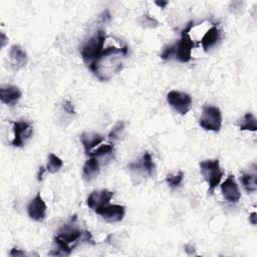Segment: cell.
Masks as SVG:
<instances>
[{
  "label": "cell",
  "instance_id": "6da1fadb",
  "mask_svg": "<svg viewBox=\"0 0 257 257\" xmlns=\"http://www.w3.org/2000/svg\"><path fill=\"white\" fill-rule=\"evenodd\" d=\"M106 42V32L100 30L96 34L90 38L80 48V54L86 64H88L90 70L98 76V62L104 52Z\"/></svg>",
  "mask_w": 257,
  "mask_h": 257
},
{
  "label": "cell",
  "instance_id": "7a4b0ae2",
  "mask_svg": "<svg viewBox=\"0 0 257 257\" xmlns=\"http://www.w3.org/2000/svg\"><path fill=\"white\" fill-rule=\"evenodd\" d=\"M200 171L209 185L208 193L212 194L215 188L220 184L223 177V172L220 168V162L218 159L215 160H205L200 163Z\"/></svg>",
  "mask_w": 257,
  "mask_h": 257
},
{
  "label": "cell",
  "instance_id": "3957f363",
  "mask_svg": "<svg viewBox=\"0 0 257 257\" xmlns=\"http://www.w3.org/2000/svg\"><path fill=\"white\" fill-rule=\"evenodd\" d=\"M194 26V22H190L181 32V38L176 44V58L181 62H189L191 60V52L195 48V44L190 36V32Z\"/></svg>",
  "mask_w": 257,
  "mask_h": 257
},
{
  "label": "cell",
  "instance_id": "277c9868",
  "mask_svg": "<svg viewBox=\"0 0 257 257\" xmlns=\"http://www.w3.org/2000/svg\"><path fill=\"white\" fill-rule=\"evenodd\" d=\"M199 124L206 131L219 132L222 126V114L220 108L213 106H203Z\"/></svg>",
  "mask_w": 257,
  "mask_h": 257
},
{
  "label": "cell",
  "instance_id": "5b68a950",
  "mask_svg": "<svg viewBox=\"0 0 257 257\" xmlns=\"http://www.w3.org/2000/svg\"><path fill=\"white\" fill-rule=\"evenodd\" d=\"M168 104L180 114H186L192 104V98L189 94L179 92V90H171L167 94Z\"/></svg>",
  "mask_w": 257,
  "mask_h": 257
},
{
  "label": "cell",
  "instance_id": "8992f818",
  "mask_svg": "<svg viewBox=\"0 0 257 257\" xmlns=\"http://www.w3.org/2000/svg\"><path fill=\"white\" fill-rule=\"evenodd\" d=\"M14 138L12 141V145L18 148H22L32 138L34 134V128L30 122L26 120L14 122Z\"/></svg>",
  "mask_w": 257,
  "mask_h": 257
},
{
  "label": "cell",
  "instance_id": "52a82bcc",
  "mask_svg": "<svg viewBox=\"0 0 257 257\" xmlns=\"http://www.w3.org/2000/svg\"><path fill=\"white\" fill-rule=\"evenodd\" d=\"M114 197V192L104 189L100 191H94L90 194L86 200L88 206L96 213L102 210L104 207L110 204V199Z\"/></svg>",
  "mask_w": 257,
  "mask_h": 257
},
{
  "label": "cell",
  "instance_id": "ba28073f",
  "mask_svg": "<svg viewBox=\"0 0 257 257\" xmlns=\"http://www.w3.org/2000/svg\"><path fill=\"white\" fill-rule=\"evenodd\" d=\"M46 204L44 201L40 193H38L36 196L30 202L28 205V216L38 222L44 221L46 216Z\"/></svg>",
  "mask_w": 257,
  "mask_h": 257
},
{
  "label": "cell",
  "instance_id": "9c48e42d",
  "mask_svg": "<svg viewBox=\"0 0 257 257\" xmlns=\"http://www.w3.org/2000/svg\"><path fill=\"white\" fill-rule=\"evenodd\" d=\"M221 191L225 200L230 203H237L241 198L239 187L233 175H229L227 179L221 184Z\"/></svg>",
  "mask_w": 257,
  "mask_h": 257
},
{
  "label": "cell",
  "instance_id": "30bf717a",
  "mask_svg": "<svg viewBox=\"0 0 257 257\" xmlns=\"http://www.w3.org/2000/svg\"><path fill=\"white\" fill-rule=\"evenodd\" d=\"M126 210L122 205H106L102 210H100L96 214L100 215L106 221L110 223H116L122 220L124 216Z\"/></svg>",
  "mask_w": 257,
  "mask_h": 257
},
{
  "label": "cell",
  "instance_id": "8fae6325",
  "mask_svg": "<svg viewBox=\"0 0 257 257\" xmlns=\"http://www.w3.org/2000/svg\"><path fill=\"white\" fill-rule=\"evenodd\" d=\"M22 98L20 88L16 86H2L0 88V100L4 104L14 106Z\"/></svg>",
  "mask_w": 257,
  "mask_h": 257
},
{
  "label": "cell",
  "instance_id": "7c38bea8",
  "mask_svg": "<svg viewBox=\"0 0 257 257\" xmlns=\"http://www.w3.org/2000/svg\"><path fill=\"white\" fill-rule=\"evenodd\" d=\"M80 139L86 155H88L94 147L98 146L104 141V137L98 133H82Z\"/></svg>",
  "mask_w": 257,
  "mask_h": 257
},
{
  "label": "cell",
  "instance_id": "4fadbf2b",
  "mask_svg": "<svg viewBox=\"0 0 257 257\" xmlns=\"http://www.w3.org/2000/svg\"><path fill=\"white\" fill-rule=\"evenodd\" d=\"M10 56L12 60V64L16 68H20L26 66L28 58L26 52L20 46H12L10 52Z\"/></svg>",
  "mask_w": 257,
  "mask_h": 257
},
{
  "label": "cell",
  "instance_id": "5bb4252c",
  "mask_svg": "<svg viewBox=\"0 0 257 257\" xmlns=\"http://www.w3.org/2000/svg\"><path fill=\"white\" fill-rule=\"evenodd\" d=\"M100 174V161L98 158L90 157L82 169V177L86 182H90Z\"/></svg>",
  "mask_w": 257,
  "mask_h": 257
},
{
  "label": "cell",
  "instance_id": "9a60e30c",
  "mask_svg": "<svg viewBox=\"0 0 257 257\" xmlns=\"http://www.w3.org/2000/svg\"><path fill=\"white\" fill-rule=\"evenodd\" d=\"M220 36H221L220 30L216 26H212L201 40V46L204 48V50H208L209 48L214 46L217 44V42L220 40Z\"/></svg>",
  "mask_w": 257,
  "mask_h": 257
},
{
  "label": "cell",
  "instance_id": "2e32d148",
  "mask_svg": "<svg viewBox=\"0 0 257 257\" xmlns=\"http://www.w3.org/2000/svg\"><path fill=\"white\" fill-rule=\"evenodd\" d=\"M240 181L247 193H254L257 190V177L255 173H242Z\"/></svg>",
  "mask_w": 257,
  "mask_h": 257
},
{
  "label": "cell",
  "instance_id": "e0dca14e",
  "mask_svg": "<svg viewBox=\"0 0 257 257\" xmlns=\"http://www.w3.org/2000/svg\"><path fill=\"white\" fill-rule=\"evenodd\" d=\"M238 126L241 131H251L255 132L257 130V124H256V118L253 114L247 112L243 116L242 118L239 120Z\"/></svg>",
  "mask_w": 257,
  "mask_h": 257
},
{
  "label": "cell",
  "instance_id": "ac0fdd59",
  "mask_svg": "<svg viewBox=\"0 0 257 257\" xmlns=\"http://www.w3.org/2000/svg\"><path fill=\"white\" fill-rule=\"evenodd\" d=\"M137 166L139 168H142L149 176H153V173L155 171V164H154L153 158L149 152H145V154L143 155V158L141 160V164H139Z\"/></svg>",
  "mask_w": 257,
  "mask_h": 257
},
{
  "label": "cell",
  "instance_id": "d6986e66",
  "mask_svg": "<svg viewBox=\"0 0 257 257\" xmlns=\"http://www.w3.org/2000/svg\"><path fill=\"white\" fill-rule=\"evenodd\" d=\"M114 152V148L112 145L108 144V145H102L98 147L96 151L90 152L88 156L90 157H94V158H104V157H110Z\"/></svg>",
  "mask_w": 257,
  "mask_h": 257
},
{
  "label": "cell",
  "instance_id": "ffe728a7",
  "mask_svg": "<svg viewBox=\"0 0 257 257\" xmlns=\"http://www.w3.org/2000/svg\"><path fill=\"white\" fill-rule=\"evenodd\" d=\"M62 166H64V162L60 157H58L54 154H50L48 156V165H46V170L48 172L56 173L62 169Z\"/></svg>",
  "mask_w": 257,
  "mask_h": 257
},
{
  "label": "cell",
  "instance_id": "44dd1931",
  "mask_svg": "<svg viewBox=\"0 0 257 257\" xmlns=\"http://www.w3.org/2000/svg\"><path fill=\"white\" fill-rule=\"evenodd\" d=\"M184 179V173L182 171H179L176 175H169L166 178V182L169 184L170 187L172 188H177L179 187Z\"/></svg>",
  "mask_w": 257,
  "mask_h": 257
},
{
  "label": "cell",
  "instance_id": "7402d4cb",
  "mask_svg": "<svg viewBox=\"0 0 257 257\" xmlns=\"http://www.w3.org/2000/svg\"><path fill=\"white\" fill-rule=\"evenodd\" d=\"M124 128V122H116V124L112 128V130L110 131V135H108V139L110 141H116L120 137V134L122 132Z\"/></svg>",
  "mask_w": 257,
  "mask_h": 257
},
{
  "label": "cell",
  "instance_id": "603a6c76",
  "mask_svg": "<svg viewBox=\"0 0 257 257\" xmlns=\"http://www.w3.org/2000/svg\"><path fill=\"white\" fill-rule=\"evenodd\" d=\"M176 54V44L172 46H168L164 48V50L161 54V58L164 60H170L174 54Z\"/></svg>",
  "mask_w": 257,
  "mask_h": 257
},
{
  "label": "cell",
  "instance_id": "cb8c5ba5",
  "mask_svg": "<svg viewBox=\"0 0 257 257\" xmlns=\"http://www.w3.org/2000/svg\"><path fill=\"white\" fill-rule=\"evenodd\" d=\"M64 110L70 114H76V110L74 108V104L70 102V100H64V104H62Z\"/></svg>",
  "mask_w": 257,
  "mask_h": 257
},
{
  "label": "cell",
  "instance_id": "d4e9b609",
  "mask_svg": "<svg viewBox=\"0 0 257 257\" xmlns=\"http://www.w3.org/2000/svg\"><path fill=\"white\" fill-rule=\"evenodd\" d=\"M10 254L12 256H24L26 253H24V251L20 250L18 248H14V249H12V251H10Z\"/></svg>",
  "mask_w": 257,
  "mask_h": 257
},
{
  "label": "cell",
  "instance_id": "484cf974",
  "mask_svg": "<svg viewBox=\"0 0 257 257\" xmlns=\"http://www.w3.org/2000/svg\"><path fill=\"white\" fill-rule=\"evenodd\" d=\"M256 213L255 212H253L251 215H250V217H249V222L252 224V225H256Z\"/></svg>",
  "mask_w": 257,
  "mask_h": 257
},
{
  "label": "cell",
  "instance_id": "4316f807",
  "mask_svg": "<svg viewBox=\"0 0 257 257\" xmlns=\"http://www.w3.org/2000/svg\"><path fill=\"white\" fill-rule=\"evenodd\" d=\"M44 171H46V169H44V167H40V172H38V181H42V176H44Z\"/></svg>",
  "mask_w": 257,
  "mask_h": 257
},
{
  "label": "cell",
  "instance_id": "83f0119b",
  "mask_svg": "<svg viewBox=\"0 0 257 257\" xmlns=\"http://www.w3.org/2000/svg\"><path fill=\"white\" fill-rule=\"evenodd\" d=\"M156 4L158 6H160L161 8H165V6L168 4V2H156Z\"/></svg>",
  "mask_w": 257,
  "mask_h": 257
},
{
  "label": "cell",
  "instance_id": "f1b7e54d",
  "mask_svg": "<svg viewBox=\"0 0 257 257\" xmlns=\"http://www.w3.org/2000/svg\"><path fill=\"white\" fill-rule=\"evenodd\" d=\"M2 46L4 48V44H6V38L4 34H2Z\"/></svg>",
  "mask_w": 257,
  "mask_h": 257
}]
</instances>
